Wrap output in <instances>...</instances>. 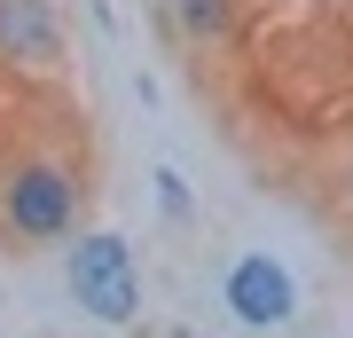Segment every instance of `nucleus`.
Here are the masks:
<instances>
[{"mask_svg": "<svg viewBox=\"0 0 353 338\" xmlns=\"http://www.w3.org/2000/svg\"><path fill=\"white\" fill-rule=\"evenodd\" d=\"M79 220H87V165L71 150H16L0 165V244L39 252V244H71Z\"/></svg>", "mask_w": 353, "mask_h": 338, "instance_id": "1", "label": "nucleus"}, {"mask_svg": "<svg viewBox=\"0 0 353 338\" xmlns=\"http://www.w3.org/2000/svg\"><path fill=\"white\" fill-rule=\"evenodd\" d=\"M71 291H79L87 314H102V323H134V314H141V276H134V260H126L118 236H79Z\"/></svg>", "mask_w": 353, "mask_h": 338, "instance_id": "2", "label": "nucleus"}, {"mask_svg": "<svg viewBox=\"0 0 353 338\" xmlns=\"http://www.w3.org/2000/svg\"><path fill=\"white\" fill-rule=\"evenodd\" d=\"M0 63L32 79H55L71 63V32L55 0H0Z\"/></svg>", "mask_w": 353, "mask_h": 338, "instance_id": "3", "label": "nucleus"}, {"mask_svg": "<svg viewBox=\"0 0 353 338\" xmlns=\"http://www.w3.org/2000/svg\"><path fill=\"white\" fill-rule=\"evenodd\" d=\"M165 24H173L181 55L204 71V63H220L228 48H236V32H243V0H165Z\"/></svg>", "mask_w": 353, "mask_h": 338, "instance_id": "4", "label": "nucleus"}, {"mask_svg": "<svg viewBox=\"0 0 353 338\" xmlns=\"http://www.w3.org/2000/svg\"><path fill=\"white\" fill-rule=\"evenodd\" d=\"M330 213H338V228H345V244H353V134L338 142V150H330Z\"/></svg>", "mask_w": 353, "mask_h": 338, "instance_id": "5", "label": "nucleus"}]
</instances>
